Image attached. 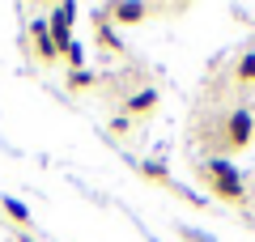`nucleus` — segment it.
<instances>
[{
	"label": "nucleus",
	"mask_w": 255,
	"mask_h": 242,
	"mask_svg": "<svg viewBox=\"0 0 255 242\" xmlns=\"http://www.w3.org/2000/svg\"><path fill=\"white\" fill-rule=\"evenodd\" d=\"M243 77H255V55H247V60H243Z\"/></svg>",
	"instance_id": "f03ea898"
},
{
	"label": "nucleus",
	"mask_w": 255,
	"mask_h": 242,
	"mask_svg": "<svg viewBox=\"0 0 255 242\" xmlns=\"http://www.w3.org/2000/svg\"><path fill=\"white\" fill-rule=\"evenodd\" d=\"M230 123H234V127H230V144H247V140H251V119H247V115H234Z\"/></svg>",
	"instance_id": "f257e3e1"
}]
</instances>
